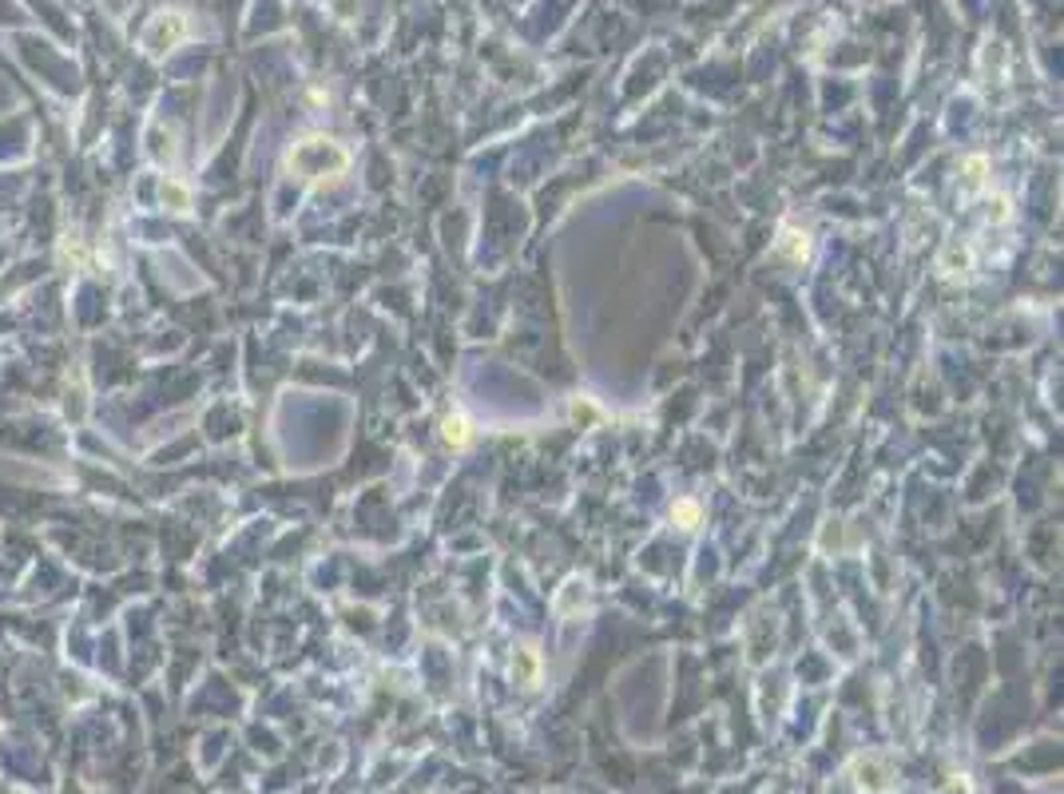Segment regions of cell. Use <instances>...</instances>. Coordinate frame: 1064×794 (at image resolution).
Here are the masks:
<instances>
[{
	"label": "cell",
	"mask_w": 1064,
	"mask_h": 794,
	"mask_svg": "<svg viewBox=\"0 0 1064 794\" xmlns=\"http://www.w3.org/2000/svg\"><path fill=\"white\" fill-rule=\"evenodd\" d=\"M512 680L521 683V688H536L541 683V656L532 648H521L512 656Z\"/></svg>",
	"instance_id": "cell-2"
},
{
	"label": "cell",
	"mask_w": 1064,
	"mask_h": 794,
	"mask_svg": "<svg viewBox=\"0 0 1064 794\" xmlns=\"http://www.w3.org/2000/svg\"><path fill=\"white\" fill-rule=\"evenodd\" d=\"M671 521H676L679 529H695V524H700V504H695V501H676V504H671Z\"/></svg>",
	"instance_id": "cell-5"
},
{
	"label": "cell",
	"mask_w": 1064,
	"mask_h": 794,
	"mask_svg": "<svg viewBox=\"0 0 1064 794\" xmlns=\"http://www.w3.org/2000/svg\"><path fill=\"white\" fill-rule=\"evenodd\" d=\"M981 179H985V159L973 156L970 163H965V188H981Z\"/></svg>",
	"instance_id": "cell-6"
},
{
	"label": "cell",
	"mask_w": 1064,
	"mask_h": 794,
	"mask_svg": "<svg viewBox=\"0 0 1064 794\" xmlns=\"http://www.w3.org/2000/svg\"><path fill=\"white\" fill-rule=\"evenodd\" d=\"M779 251H783L786 259L803 262L806 254H811V242H806V235H794V230H783V239H779Z\"/></svg>",
	"instance_id": "cell-4"
},
{
	"label": "cell",
	"mask_w": 1064,
	"mask_h": 794,
	"mask_svg": "<svg viewBox=\"0 0 1064 794\" xmlns=\"http://www.w3.org/2000/svg\"><path fill=\"white\" fill-rule=\"evenodd\" d=\"M346 163H350V156H346L335 139H322V136L303 139V144L291 151V168L303 179L338 175V171H346Z\"/></svg>",
	"instance_id": "cell-1"
},
{
	"label": "cell",
	"mask_w": 1064,
	"mask_h": 794,
	"mask_svg": "<svg viewBox=\"0 0 1064 794\" xmlns=\"http://www.w3.org/2000/svg\"><path fill=\"white\" fill-rule=\"evenodd\" d=\"M441 438H445L453 450H465V445H469V438H473L469 421L457 418V413H453V418H445V421H441Z\"/></svg>",
	"instance_id": "cell-3"
}]
</instances>
